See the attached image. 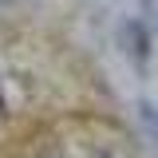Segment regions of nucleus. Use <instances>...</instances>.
I'll use <instances>...</instances> for the list:
<instances>
[{
  "label": "nucleus",
  "instance_id": "nucleus-3",
  "mask_svg": "<svg viewBox=\"0 0 158 158\" xmlns=\"http://www.w3.org/2000/svg\"><path fill=\"white\" fill-rule=\"evenodd\" d=\"M142 12H146L150 20H158V0H142Z\"/></svg>",
  "mask_w": 158,
  "mask_h": 158
},
{
  "label": "nucleus",
  "instance_id": "nucleus-1",
  "mask_svg": "<svg viewBox=\"0 0 158 158\" xmlns=\"http://www.w3.org/2000/svg\"><path fill=\"white\" fill-rule=\"evenodd\" d=\"M123 40L131 44V56H135L138 67H146V56H150V36H146V28L138 24V20H131L127 28H123Z\"/></svg>",
  "mask_w": 158,
  "mask_h": 158
},
{
  "label": "nucleus",
  "instance_id": "nucleus-4",
  "mask_svg": "<svg viewBox=\"0 0 158 158\" xmlns=\"http://www.w3.org/2000/svg\"><path fill=\"white\" fill-rule=\"evenodd\" d=\"M0 123H4V95H0Z\"/></svg>",
  "mask_w": 158,
  "mask_h": 158
},
{
  "label": "nucleus",
  "instance_id": "nucleus-2",
  "mask_svg": "<svg viewBox=\"0 0 158 158\" xmlns=\"http://www.w3.org/2000/svg\"><path fill=\"white\" fill-rule=\"evenodd\" d=\"M138 115H142V123H146V131H150V138L158 142V118H154V107H146V103H142V107H138Z\"/></svg>",
  "mask_w": 158,
  "mask_h": 158
}]
</instances>
